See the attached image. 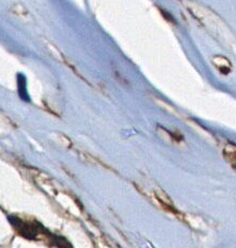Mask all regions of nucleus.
Listing matches in <instances>:
<instances>
[{
	"label": "nucleus",
	"mask_w": 236,
	"mask_h": 248,
	"mask_svg": "<svg viewBox=\"0 0 236 248\" xmlns=\"http://www.w3.org/2000/svg\"><path fill=\"white\" fill-rule=\"evenodd\" d=\"M9 220L12 223V226L15 228V230L24 237L36 238L37 235L40 233L41 228H38L37 226H35V223H27L21 220L20 218L12 216L9 217Z\"/></svg>",
	"instance_id": "1"
},
{
	"label": "nucleus",
	"mask_w": 236,
	"mask_h": 248,
	"mask_svg": "<svg viewBox=\"0 0 236 248\" xmlns=\"http://www.w3.org/2000/svg\"><path fill=\"white\" fill-rule=\"evenodd\" d=\"M17 87H18V94L21 98L25 102H30V96L27 94V87H26V78L24 75L18 74L17 76Z\"/></svg>",
	"instance_id": "2"
},
{
	"label": "nucleus",
	"mask_w": 236,
	"mask_h": 248,
	"mask_svg": "<svg viewBox=\"0 0 236 248\" xmlns=\"http://www.w3.org/2000/svg\"><path fill=\"white\" fill-rule=\"evenodd\" d=\"M0 248H2V247H0Z\"/></svg>",
	"instance_id": "3"
}]
</instances>
